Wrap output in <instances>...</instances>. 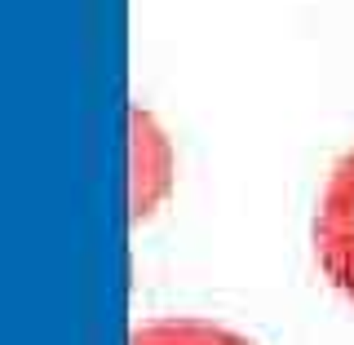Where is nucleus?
Returning a JSON list of instances; mask_svg holds the SVG:
<instances>
[{
  "mask_svg": "<svg viewBox=\"0 0 354 345\" xmlns=\"http://www.w3.org/2000/svg\"><path fill=\"white\" fill-rule=\"evenodd\" d=\"M315 257L324 279L354 301V147L332 164L315 208Z\"/></svg>",
  "mask_w": 354,
  "mask_h": 345,
  "instance_id": "nucleus-1",
  "label": "nucleus"
},
{
  "mask_svg": "<svg viewBox=\"0 0 354 345\" xmlns=\"http://www.w3.org/2000/svg\"><path fill=\"white\" fill-rule=\"evenodd\" d=\"M133 221H147L160 213L177 182V155L169 129L155 120V111L133 106Z\"/></svg>",
  "mask_w": 354,
  "mask_h": 345,
  "instance_id": "nucleus-2",
  "label": "nucleus"
},
{
  "mask_svg": "<svg viewBox=\"0 0 354 345\" xmlns=\"http://www.w3.org/2000/svg\"><path fill=\"white\" fill-rule=\"evenodd\" d=\"M129 345H257L243 332L213 324V319H151L133 328Z\"/></svg>",
  "mask_w": 354,
  "mask_h": 345,
  "instance_id": "nucleus-3",
  "label": "nucleus"
}]
</instances>
